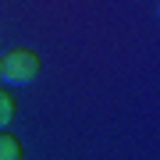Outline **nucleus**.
<instances>
[{
  "label": "nucleus",
  "instance_id": "obj_1",
  "mask_svg": "<svg viewBox=\"0 0 160 160\" xmlns=\"http://www.w3.org/2000/svg\"><path fill=\"white\" fill-rule=\"evenodd\" d=\"M39 71H43V61L29 46H14V50L0 53V82H7V86H29L39 78Z\"/></svg>",
  "mask_w": 160,
  "mask_h": 160
},
{
  "label": "nucleus",
  "instance_id": "obj_2",
  "mask_svg": "<svg viewBox=\"0 0 160 160\" xmlns=\"http://www.w3.org/2000/svg\"><path fill=\"white\" fill-rule=\"evenodd\" d=\"M25 157V149H22V139L11 135V132H0V160H22Z\"/></svg>",
  "mask_w": 160,
  "mask_h": 160
},
{
  "label": "nucleus",
  "instance_id": "obj_3",
  "mask_svg": "<svg viewBox=\"0 0 160 160\" xmlns=\"http://www.w3.org/2000/svg\"><path fill=\"white\" fill-rule=\"evenodd\" d=\"M14 110H18V103H14V96L7 89H0V132H4L7 125L14 121Z\"/></svg>",
  "mask_w": 160,
  "mask_h": 160
}]
</instances>
